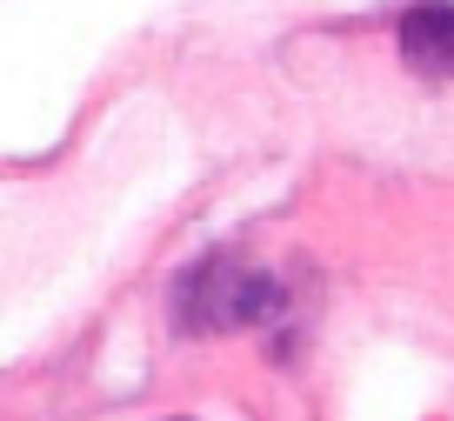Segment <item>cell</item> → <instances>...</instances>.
<instances>
[{"label":"cell","instance_id":"cell-1","mask_svg":"<svg viewBox=\"0 0 454 421\" xmlns=\"http://www.w3.org/2000/svg\"><path fill=\"white\" fill-rule=\"evenodd\" d=\"M274 308V281L268 274H227V267H200L181 281V322L200 335H221V328H247L254 314Z\"/></svg>","mask_w":454,"mask_h":421},{"label":"cell","instance_id":"cell-2","mask_svg":"<svg viewBox=\"0 0 454 421\" xmlns=\"http://www.w3.org/2000/svg\"><path fill=\"white\" fill-rule=\"evenodd\" d=\"M401 60L434 81H454V7L448 0H421L401 20Z\"/></svg>","mask_w":454,"mask_h":421}]
</instances>
